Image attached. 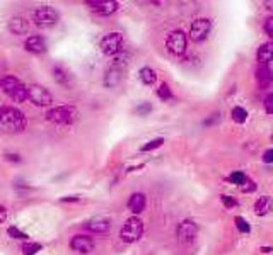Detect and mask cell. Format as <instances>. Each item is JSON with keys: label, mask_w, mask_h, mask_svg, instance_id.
Instances as JSON below:
<instances>
[{"label": "cell", "mask_w": 273, "mask_h": 255, "mask_svg": "<svg viewBox=\"0 0 273 255\" xmlns=\"http://www.w3.org/2000/svg\"><path fill=\"white\" fill-rule=\"evenodd\" d=\"M28 119L16 107L2 106L0 107V131L4 133H19L26 129Z\"/></svg>", "instance_id": "1"}, {"label": "cell", "mask_w": 273, "mask_h": 255, "mask_svg": "<svg viewBox=\"0 0 273 255\" xmlns=\"http://www.w3.org/2000/svg\"><path fill=\"white\" fill-rule=\"evenodd\" d=\"M0 87H2L5 96L11 97L14 102H24L28 99V85H24L16 75L5 73L0 79Z\"/></svg>", "instance_id": "2"}, {"label": "cell", "mask_w": 273, "mask_h": 255, "mask_svg": "<svg viewBox=\"0 0 273 255\" xmlns=\"http://www.w3.org/2000/svg\"><path fill=\"white\" fill-rule=\"evenodd\" d=\"M142 235H144V221L136 216L128 218L119 231V237L125 243H135L140 240Z\"/></svg>", "instance_id": "3"}, {"label": "cell", "mask_w": 273, "mask_h": 255, "mask_svg": "<svg viewBox=\"0 0 273 255\" xmlns=\"http://www.w3.org/2000/svg\"><path fill=\"white\" fill-rule=\"evenodd\" d=\"M77 117V111L74 106H56L46 111V119L55 124H70Z\"/></svg>", "instance_id": "4"}, {"label": "cell", "mask_w": 273, "mask_h": 255, "mask_svg": "<svg viewBox=\"0 0 273 255\" xmlns=\"http://www.w3.org/2000/svg\"><path fill=\"white\" fill-rule=\"evenodd\" d=\"M28 100L38 107H50L53 104V96L46 87L39 83H31L28 85Z\"/></svg>", "instance_id": "5"}, {"label": "cell", "mask_w": 273, "mask_h": 255, "mask_svg": "<svg viewBox=\"0 0 273 255\" xmlns=\"http://www.w3.org/2000/svg\"><path fill=\"white\" fill-rule=\"evenodd\" d=\"M99 49L106 56H116L123 51V34L121 32H108L99 43Z\"/></svg>", "instance_id": "6"}, {"label": "cell", "mask_w": 273, "mask_h": 255, "mask_svg": "<svg viewBox=\"0 0 273 255\" xmlns=\"http://www.w3.org/2000/svg\"><path fill=\"white\" fill-rule=\"evenodd\" d=\"M58 12L56 9L50 7V5H41L33 12V22L38 28H51L58 22Z\"/></svg>", "instance_id": "7"}, {"label": "cell", "mask_w": 273, "mask_h": 255, "mask_svg": "<svg viewBox=\"0 0 273 255\" xmlns=\"http://www.w3.org/2000/svg\"><path fill=\"white\" fill-rule=\"evenodd\" d=\"M186 46H188V38L181 29H176V31L169 32L168 39H166V48L171 55L181 56L186 51Z\"/></svg>", "instance_id": "8"}, {"label": "cell", "mask_w": 273, "mask_h": 255, "mask_svg": "<svg viewBox=\"0 0 273 255\" xmlns=\"http://www.w3.org/2000/svg\"><path fill=\"white\" fill-rule=\"evenodd\" d=\"M198 235V224L191 220H183L176 226V238L179 243H191Z\"/></svg>", "instance_id": "9"}, {"label": "cell", "mask_w": 273, "mask_h": 255, "mask_svg": "<svg viewBox=\"0 0 273 255\" xmlns=\"http://www.w3.org/2000/svg\"><path fill=\"white\" fill-rule=\"evenodd\" d=\"M210 28H212L210 19H207V17L195 19V21L191 22V28H189V38H191V41L200 43V41H203V39H207L208 32H210Z\"/></svg>", "instance_id": "10"}, {"label": "cell", "mask_w": 273, "mask_h": 255, "mask_svg": "<svg viewBox=\"0 0 273 255\" xmlns=\"http://www.w3.org/2000/svg\"><path fill=\"white\" fill-rule=\"evenodd\" d=\"M87 5L94 14L101 17H108L119 9V4L115 0H92V2H87Z\"/></svg>", "instance_id": "11"}, {"label": "cell", "mask_w": 273, "mask_h": 255, "mask_svg": "<svg viewBox=\"0 0 273 255\" xmlns=\"http://www.w3.org/2000/svg\"><path fill=\"white\" fill-rule=\"evenodd\" d=\"M70 248L75 252H81V254H89V252L94 250V238L87 237V235H74L70 238Z\"/></svg>", "instance_id": "12"}, {"label": "cell", "mask_w": 273, "mask_h": 255, "mask_svg": "<svg viewBox=\"0 0 273 255\" xmlns=\"http://www.w3.org/2000/svg\"><path fill=\"white\" fill-rule=\"evenodd\" d=\"M24 48L26 51L33 53V55H41V53L46 51V41L43 36H29L28 39L24 41Z\"/></svg>", "instance_id": "13"}, {"label": "cell", "mask_w": 273, "mask_h": 255, "mask_svg": "<svg viewBox=\"0 0 273 255\" xmlns=\"http://www.w3.org/2000/svg\"><path fill=\"white\" fill-rule=\"evenodd\" d=\"M273 82V72L270 70L268 65H258L256 68V83L259 89H266Z\"/></svg>", "instance_id": "14"}, {"label": "cell", "mask_w": 273, "mask_h": 255, "mask_svg": "<svg viewBox=\"0 0 273 255\" xmlns=\"http://www.w3.org/2000/svg\"><path fill=\"white\" fill-rule=\"evenodd\" d=\"M84 228L91 233H108L111 228V221L106 218H94V220H89Z\"/></svg>", "instance_id": "15"}, {"label": "cell", "mask_w": 273, "mask_h": 255, "mask_svg": "<svg viewBox=\"0 0 273 255\" xmlns=\"http://www.w3.org/2000/svg\"><path fill=\"white\" fill-rule=\"evenodd\" d=\"M9 31H11L12 34H16V36L28 34L29 22L26 21L24 17H21V16H14V17H11V21H9Z\"/></svg>", "instance_id": "16"}, {"label": "cell", "mask_w": 273, "mask_h": 255, "mask_svg": "<svg viewBox=\"0 0 273 255\" xmlns=\"http://www.w3.org/2000/svg\"><path fill=\"white\" fill-rule=\"evenodd\" d=\"M145 204H147V197L142 192H133L128 199V209L133 214H140L145 209Z\"/></svg>", "instance_id": "17"}, {"label": "cell", "mask_w": 273, "mask_h": 255, "mask_svg": "<svg viewBox=\"0 0 273 255\" xmlns=\"http://www.w3.org/2000/svg\"><path fill=\"white\" fill-rule=\"evenodd\" d=\"M256 60H258L259 65H268L273 60V43H265L258 48L256 51Z\"/></svg>", "instance_id": "18"}, {"label": "cell", "mask_w": 273, "mask_h": 255, "mask_svg": "<svg viewBox=\"0 0 273 255\" xmlns=\"http://www.w3.org/2000/svg\"><path fill=\"white\" fill-rule=\"evenodd\" d=\"M119 82H121V68L116 65L108 68V72L104 73V85L108 89H115Z\"/></svg>", "instance_id": "19"}, {"label": "cell", "mask_w": 273, "mask_h": 255, "mask_svg": "<svg viewBox=\"0 0 273 255\" xmlns=\"http://www.w3.org/2000/svg\"><path fill=\"white\" fill-rule=\"evenodd\" d=\"M272 209H273V199L268 196L259 197L255 203V213L258 214V216H266Z\"/></svg>", "instance_id": "20"}, {"label": "cell", "mask_w": 273, "mask_h": 255, "mask_svg": "<svg viewBox=\"0 0 273 255\" xmlns=\"http://www.w3.org/2000/svg\"><path fill=\"white\" fill-rule=\"evenodd\" d=\"M53 79H55L56 83H60V85H63V87H70V83H72L70 75H68V72H67L62 65L53 66Z\"/></svg>", "instance_id": "21"}, {"label": "cell", "mask_w": 273, "mask_h": 255, "mask_svg": "<svg viewBox=\"0 0 273 255\" xmlns=\"http://www.w3.org/2000/svg\"><path fill=\"white\" fill-rule=\"evenodd\" d=\"M138 79H140V82L145 83V85H152V83H155V80H157V73H155V70H152L151 66H142V68L138 70Z\"/></svg>", "instance_id": "22"}, {"label": "cell", "mask_w": 273, "mask_h": 255, "mask_svg": "<svg viewBox=\"0 0 273 255\" xmlns=\"http://www.w3.org/2000/svg\"><path fill=\"white\" fill-rule=\"evenodd\" d=\"M43 245L41 243H36V241H24L21 247L22 255H36L38 252H41Z\"/></svg>", "instance_id": "23"}, {"label": "cell", "mask_w": 273, "mask_h": 255, "mask_svg": "<svg viewBox=\"0 0 273 255\" xmlns=\"http://www.w3.org/2000/svg\"><path fill=\"white\" fill-rule=\"evenodd\" d=\"M231 116H232V121H236L238 124H242L246 119H248V112H246V109H242V107H239V106L231 111Z\"/></svg>", "instance_id": "24"}, {"label": "cell", "mask_w": 273, "mask_h": 255, "mask_svg": "<svg viewBox=\"0 0 273 255\" xmlns=\"http://www.w3.org/2000/svg\"><path fill=\"white\" fill-rule=\"evenodd\" d=\"M7 235L11 238H14V240H19V241H28V233H24L22 230H19L17 226H9L7 230Z\"/></svg>", "instance_id": "25"}, {"label": "cell", "mask_w": 273, "mask_h": 255, "mask_svg": "<svg viewBox=\"0 0 273 255\" xmlns=\"http://www.w3.org/2000/svg\"><path fill=\"white\" fill-rule=\"evenodd\" d=\"M162 145H164V138H154L145 143V145H142L140 152H152V150H155V148H161Z\"/></svg>", "instance_id": "26"}, {"label": "cell", "mask_w": 273, "mask_h": 255, "mask_svg": "<svg viewBox=\"0 0 273 255\" xmlns=\"http://www.w3.org/2000/svg\"><path fill=\"white\" fill-rule=\"evenodd\" d=\"M157 97L159 99H162V100H169V99H172V92H171V89H169V85L166 82H162L161 85L157 87Z\"/></svg>", "instance_id": "27"}, {"label": "cell", "mask_w": 273, "mask_h": 255, "mask_svg": "<svg viewBox=\"0 0 273 255\" xmlns=\"http://www.w3.org/2000/svg\"><path fill=\"white\" fill-rule=\"evenodd\" d=\"M246 179H248V177L242 172H232L231 175H229V180H231L232 184H238V186H242V184L246 182Z\"/></svg>", "instance_id": "28"}, {"label": "cell", "mask_w": 273, "mask_h": 255, "mask_svg": "<svg viewBox=\"0 0 273 255\" xmlns=\"http://www.w3.org/2000/svg\"><path fill=\"white\" fill-rule=\"evenodd\" d=\"M234 221H236V224H238V230L241 231V233H249V230H251V228H249V223L244 220V218L236 216Z\"/></svg>", "instance_id": "29"}, {"label": "cell", "mask_w": 273, "mask_h": 255, "mask_svg": "<svg viewBox=\"0 0 273 255\" xmlns=\"http://www.w3.org/2000/svg\"><path fill=\"white\" fill-rule=\"evenodd\" d=\"M151 111H152V106L149 102H142L135 107V112L138 114V116H147Z\"/></svg>", "instance_id": "30"}, {"label": "cell", "mask_w": 273, "mask_h": 255, "mask_svg": "<svg viewBox=\"0 0 273 255\" xmlns=\"http://www.w3.org/2000/svg\"><path fill=\"white\" fill-rule=\"evenodd\" d=\"M221 201H222V204H224L225 207H229V209H232V207L238 206V201H236L234 197H231V196H225V194H222V196H221Z\"/></svg>", "instance_id": "31"}, {"label": "cell", "mask_w": 273, "mask_h": 255, "mask_svg": "<svg viewBox=\"0 0 273 255\" xmlns=\"http://www.w3.org/2000/svg\"><path fill=\"white\" fill-rule=\"evenodd\" d=\"M263 106H265V111L268 114H273V92L268 94V96L265 97V100H263Z\"/></svg>", "instance_id": "32"}, {"label": "cell", "mask_w": 273, "mask_h": 255, "mask_svg": "<svg viewBox=\"0 0 273 255\" xmlns=\"http://www.w3.org/2000/svg\"><path fill=\"white\" fill-rule=\"evenodd\" d=\"M263 28H265V32L266 34L270 36V38H273V16L272 17H268L265 21V26H263Z\"/></svg>", "instance_id": "33"}, {"label": "cell", "mask_w": 273, "mask_h": 255, "mask_svg": "<svg viewBox=\"0 0 273 255\" xmlns=\"http://www.w3.org/2000/svg\"><path fill=\"white\" fill-rule=\"evenodd\" d=\"M263 162H265V163H272L273 162V148L266 150V152L263 153Z\"/></svg>", "instance_id": "34"}, {"label": "cell", "mask_w": 273, "mask_h": 255, "mask_svg": "<svg viewBox=\"0 0 273 255\" xmlns=\"http://www.w3.org/2000/svg\"><path fill=\"white\" fill-rule=\"evenodd\" d=\"M255 182H251L249 179H246V182L242 184V191H246V192H251V191H255Z\"/></svg>", "instance_id": "35"}, {"label": "cell", "mask_w": 273, "mask_h": 255, "mask_svg": "<svg viewBox=\"0 0 273 255\" xmlns=\"http://www.w3.org/2000/svg\"><path fill=\"white\" fill-rule=\"evenodd\" d=\"M5 159L9 160V162H16V163H19L21 162V155H17V153H7V155H5Z\"/></svg>", "instance_id": "36"}, {"label": "cell", "mask_w": 273, "mask_h": 255, "mask_svg": "<svg viewBox=\"0 0 273 255\" xmlns=\"http://www.w3.org/2000/svg\"><path fill=\"white\" fill-rule=\"evenodd\" d=\"M62 203H79L81 201V197L79 196H65V197H62Z\"/></svg>", "instance_id": "37"}, {"label": "cell", "mask_w": 273, "mask_h": 255, "mask_svg": "<svg viewBox=\"0 0 273 255\" xmlns=\"http://www.w3.org/2000/svg\"><path fill=\"white\" fill-rule=\"evenodd\" d=\"M7 220V209L4 206H0V223H4Z\"/></svg>", "instance_id": "38"}, {"label": "cell", "mask_w": 273, "mask_h": 255, "mask_svg": "<svg viewBox=\"0 0 273 255\" xmlns=\"http://www.w3.org/2000/svg\"><path fill=\"white\" fill-rule=\"evenodd\" d=\"M2 75H5V65H4V62L0 60V77Z\"/></svg>", "instance_id": "39"}, {"label": "cell", "mask_w": 273, "mask_h": 255, "mask_svg": "<svg viewBox=\"0 0 273 255\" xmlns=\"http://www.w3.org/2000/svg\"><path fill=\"white\" fill-rule=\"evenodd\" d=\"M266 9L273 12V2H266Z\"/></svg>", "instance_id": "40"}]
</instances>
